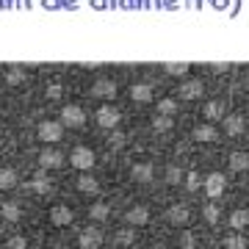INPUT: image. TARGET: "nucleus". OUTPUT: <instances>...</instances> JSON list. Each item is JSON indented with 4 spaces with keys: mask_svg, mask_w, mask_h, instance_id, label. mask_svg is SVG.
<instances>
[{
    "mask_svg": "<svg viewBox=\"0 0 249 249\" xmlns=\"http://www.w3.org/2000/svg\"><path fill=\"white\" fill-rule=\"evenodd\" d=\"M39 166H42V169H55V166H61V152H55L53 147L42 150L39 152Z\"/></svg>",
    "mask_w": 249,
    "mask_h": 249,
    "instance_id": "9",
    "label": "nucleus"
},
{
    "mask_svg": "<svg viewBox=\"0 0 249 249\" xmlns=\"http://www.w3.org/2000/svg\"><path fill=\"white\" fill-rule=\"evenodd\" d=\"M130 97H133L136 103H147V100H152V89L147 86V83H139V86L130 89Z\"/></svg>",
    "mask_w": 249,
    "mask_h": 249,
    "instance_id": "18",
    "label": "nucleus"
},
{
    "mask_svg": "<svg viewBox=\"0 0 249 249\" xmlns=\"http://www.w3.org/2000/svg\"><path fill=\"white\" fill-rule=\"evenodd\" d=\"M80 249H100V244H103V232L97 230V227H89V230L80 232Z\"/></svg>",
    "mask_w": 249,
    "mask_h": 249,
    "instance_id": "6",
    "label": "nucleus"
},
{
    "mask_svg": "<svg viewBox=\"0 0 249 249\" xmlns=\"http://www.w3.org/2000/svg\"><path fill=\"white\" fill-rule=\"evenodd\" d=\"M244 247H247L244 235H235V232H232V235H227V238H224V249H244Z\"/></svg>",
    "mask_w": 249,
    "mask_h": 249,
    "instance_id": "28",
    "label": "nucleus"
},
{
    "mask_svg": "<svg viewBox=\"0 0 249 249\" xmlns=\"http://www.w3.org/2000/svg\"><path fill=\"white\" fill-rule=\"evenodd\" d=\"M70 163L75 169H91V166H94V152H91L89 147H75V150L70 152Z\"/></svg>",
    "mask_w": 249,
    "mask_h": 249,
    "instance_id": "2",
    "label": "nucleus"
},
{
    "mask_svg": "<svg viewBox=\"0 0 249 249\" xmlns=\"http://www.w3.org/2000/svg\"><path fill=\"white\" fill-rule=\"evenodd\" d=\"M202 186H205V194L211 196V199H219L224 194V188H227V178L219 175V172H213V175H208L202 180Z\"/></svg>",
    "mask_w": 249,
    "mask_h": 249,
    "instance_id": "1",
    "label": "nucleus"
},
{
    "mask_svg": "<svg viewBox=\"0 0 249 249\" xmlns=\"http://www.w3.org/2000/svg\"><path fill=\"white\" fill-rule=\"evenodd\" d=\"M166 180L175 186V183H180V180H183V172H180L178 166H169V169H166Z\"/></svg>",
    "mask_w": 249,
    "mask_h": 249,
    "instance_id": "32",
    "label": "nucleus"
},
{
    "mask_svg": "<svg viewBox=\"0 0 249 249\" xmlns=\"http://www.w3.org/2000/svg\"><path fill=\"white\" fill-rule=\"evenodd\" d=\"M6 249H28V241L22 238V235H11V238L6 241Z\"/></svg>",
    "mask_w": 249,
    "mask_h": 249,
    "instance_id": "30",
    "label": "nucleus"
},
{
    "mask_svg": "<svg viewBox=\"0 0 249 249\" xmlns=\"http://www.w3.org/2000/svg\"><path fill=\"white\" fill-rule=\"evenodd\" d=\"M34 249H36V247H34Z\"/></svg>",
    "mask_w": 249,
    "mask_h": 249,
    "instance_id": "38",
    "label": "nucleus"
},
{
    "mask_svg": "<svg viewBox=\"0 0 249 249\" xmlns=\"http://www.w3.org/2000/svg\"><path fill=\"white\" fill-rule=\"evenodd\" d=\"M31 188H34V191H39V194H47V191H50V180H47L45 169L34 175V180H31Z\"/></svg>",
    "mask_w": 249,
    "mask_h": 249,
    "instance_id": "16",
    "label": "nucleus"
},
{
    "mask_svg": "<svg viewBox=\"0 0 249 249\" xmlns=\"http://www.w3.org/2000/svg\"><path fill=\"white\" fill-rule=\"evenodd\" d=\"M180 247L183 249H194V235H191V232H183V235H180Z\"/></svg>",
    "mask_w": 249,
    "mask_h": 249,
    "instance_id": "34",
    "label": "nucleus"
},
{
    "mask_svg": "<svg viewBox=\"0 0 249 249\" xmlns=\"http://www.w3.org/2000/svg\"><path fill=\"white\" fill-rule=\"evenodd\" d=\"M152 127H155L158 133H163V130H172V116H163V114H158L155 119H152Z\"/></svg>",
    "mask_w": 249,
    "mask_h": 249,
    "instance_id": "26",
    "label": "nucleus"
},
{
    "mask_svg": "<svg viewBox=\"0 0 249 249\" xmlns=\"http://www.w3.org/2000/svg\"><path fill=\"white\" fill-rule=\"evenodd\" d=\"M199 94H202V83L199 80H188V83L180 86V97L191 100V97H199Z\"/></svg>",
    "mask_w": 249,
    "mask_h": 249,
    "instance_id": "14",
    "label": "nucleus"
},
{
    "mask_svg": "<svg viewBox=\"0 0 249 249\" xmlns=\"http://www.w3.org/2000/svg\"><path fill=\"white\" fill-rule=\"evenodd\" d=\"M114 241L119 244V247H130V244L136 241V235H133V230H127V227H122V230H116Z\"/></svg>",
    "mask_w": 249,
    "mask_h": 249,
    "instance_id": "24",
    "label": "nucleus"
},
{
    "mask_svg": "<svg viewBox=\"0 0 249 249\" xmlns=\"http://www.w3.org/2000/svg\"><path fill=\"white\" fill-rule=\"evenodd\" d=\"M163 70L169 72V75H186V72H188V64H166Z\"/></svg>",
    "mask_w": 249,
    "mask_h": 249,
    "instance_id": "31",
    "label": "nucleus"
},
{
    "mask_svg": "<svg viewBox=\"0 0 249 249\" xmlns=\"http://www.w3.org/2000/svg\"><path fill=\"white\" fill-rule=\"evenodd\" d=\"M108 213H111V211H108V205H106V202H94V205L89 208V216L94 219V222H106Z\"/></svg>",
    "mask_w": 249,
    "mask_h": 249,
    "instance_id": "22",
    "label": "nucleus"
},
{
    "mask_svg": "<svg viewBox=\"0 0 249 249\" xmlns=\"http://www.w3.org/2000/svg\"><path fill=\"white\" fill-rule=\"evenodd\" d=\"M6 80H9V83H17V80H22V70H9Z\"/></svg>",
    "mask_w": 249,
    "mask_h": 249,
    "instance_id": "36",
    "label": "nucleus"
},
{
    "mask_svg": "<svg viewBox=\"0 0 249 249\" xmlns=\"http://www.w3.org/2000/svg\"><path fill=\"white\" fill-rule=\"evenodd\" d=\"M224 133L241 136L244 133V119H241V116H224Z\"/></svg>",
    "mask_w": 249,
    "mask_h": 249,
    "instance_id": "12",
    "label": "nucleus"
},
{
    "mask_svg": "<svg viewBox=\"0 0 249 249\" xmlns=\"http://www.w3.org/2000/svg\"><path fill=\"white\" fill-rule=\"evenodd\" d=\"M175 111H178V103H175L172 97H166V100H160V103H158V114H163V116H172Z\"/></svg>",
    "mask_w": 249,
    "mask_h": 249,
    "instance_id": "27",
    "label": "nucleus"
},
{
    "mask_svg": "<svg viewBox=\"0 0 249 249\" xmlns=\"http://www.w3.org/2000/svg\"><path fill=\"white\" fill-rule=\"evenodd\" d=\"M205 116H208V119H222L224 106L222 103H208V106H205Z\"/></svg>",
    "mask_w": 249,
    "mask_h": 249,
    "instance_id": "25",
    "label": "nucleus"
},
{
    "mask_svg": "<svg viewBox=\"0 0 249 249\" xmlns=\"http://www.w3.org/2000/svg\"><path fill=\"white\" fill-rule=\"evenodd\" d=\"M0 216H3L6 222H17L19 216H22V211H19V205H14V202H6L3 208H0Z\"/></svg>",
    "mask_w": 249,
    "mask_h": 249,
    "instance_id": "21",
    "label": "nucleus"
},
{
    "mask_svg": "<svg viewBox=\"0 0 249 249\" xmlns=\"http://www.w3.org/2000/svg\"><path fill=\"white\" fill-rule=\"evenodd\" d=\"M119 119H122V114H119L116 108H100L97 111V122H100V127H106V130H114L116 124H119Z\"/></svg>",
    "mask_w": 249,
    "mask_h": 249,
    "instance_id": "5",
    "label": "nucleus"
},
{
    "mask_svg": "<svg viewBox=\"0 0 249 249\" xmlns=\"http://www.w3.org/2000/svg\"><path fill=\"white\" fill-rule=\"evenodd\" d=\"M61 130H64V124L61 122H42L39 124V139L47 144H53L61 139Z\"/></svg>",
    "mask_w": 249,
    "mask_h": 249,
    "instance_id": "4",
    "label": "nucleus"
},
{
    "mask_svg": "<svg viewBox=\"0 0 249 249\" xmlns=\"http://www.w3.org/2000/svg\"><path fill=\"white\" fill-rule=\"evenodd\" d=\"M58 94H61V86H50L47 89V97H58Z\"/></svg>",
    "mask_w": 249,
    "mask_h": 249,
    "instance_id": "37",
    "label": "nucleus"
},
{
    "mask_svg": "<svg viewBox=\"0 0 249 249\" xmlns=\"http://www.w3.org/2000/svg\"><path fill=\"white\" fill-rule=\"evenodd\" d=\"M186 186L191 188V191L202 186V180H199V175H196V172H188V175H186Z\"/></svg>",
    "mask_w": 249,
    "mask_h": 249,
    "instance_id": "33",
    "label": "nucleus"
},
{
    "mask_svg": "<svg viewBox=\"0 0 249 249\" xmlns=\"http://www.w3.org/2000/svg\"><path fill=\"white\" fill-rule=\"evenodd\" d=\"M50 222L58 227H67V224H72V211L67 205H55V208H50Z\"/></svg>",
    "mask_w": 249,
    "mask_h": 249,
    "instance_id": "10",
    "label": "nucleus"
},
{
    "mask_svg": "<svg viewBox=\"0 0 249 249\" xmlns=\"http://www.w3.org/2000/svg\"><path fill=\"white\" fill-rule=\"evenodd\" d=\"M249 224V211H232L230 213V227L232 230H244Z\"/></svg>",
    "mask_w": 249,
    "mask_h": 249,
    "instance_id": "19",
    "label": "nucleus"
},
{
    "mask_svg": "<svg viewBox=\"0 0 249 249\" xmlns=\"http://www.w3.org/2000/svg\"><path fill=\"white\" fill-rule=\"evenodd\" d=\"M202 216H205V222L216 224V222H219V208H216L213 202H208V205L202 208Z\"/></svg>",
    "mask_w": 249,
    "mask_h": 249,
    "instance_id": "29",
    "label": "nucleus"
},
{
    "mask_svg": "<svg viewBox=\"0 0 249 249\" xmlns=\"http://www.w3.org/2000/svg\"><path fill=\"white\" fill-rule=\"evenodd\" d=\"M124 222L133 224V227H142V224L150 222V211H147L144 205H136V208H130V211L124 213Z\"/></svg>",
    "mask_w": 249,
    "mask_h": 249,
    "instance_id": "7",
    "label": "nucleus"
},
{
    "mask_svg": "<svg viewBox=\"0 0 249 249\" xmlns=\"http://www.w3.org/2000/svg\"><path fill=\"white\" fill-rule=\"evenodd\" d=\"M14 186H17V172L0 169V188H14Z\"/></svg>",
    "mask_w": 249,
    "mask_h": 249,
    "instance_id": "23",
    "label": "nucleus"
},
{
    "mask_svg": "<svg viewBox=\"0 0 249 249\" xmlns=\"http://www.w3.org/2000/svg\"><path fill=\"white\" fill-rule=\"evenodd\" d=\"M230 169L232 172H247L249 169V155L247 152H232L230 155Z\"/></svg>",
    "mask_w": 249,
    "mask_h": 249,
    "instance_id": "15",
    "label": "nucleus"
},
{
    "mask_svg": "<svg viewBox=\"0 0 249 249\" xmlns=\"http://www.w3.org/2000/svg\"><path fill=\"white\" fill-rule=\"evenodd\" d=\"M78 188L83 191V194H97V191H100V183H97V178L83 175V178H78Z\"/></svg>",
    "mask_w": 249,
    "mask_h": 249,
    "instance_id": "17",
    "label": "nucleus"
},
{
    "mask_svg": "<svg viewBox=\"0 0 249 249\" xmlns=\"http://www.w3.org/2000/svg\"><path fill=\"white\" fill-rule=\"evenodd\" d=\"M166 222L175 224V227H186L188 224V208L186 205H175V208H169V211H166Z\"/></svg>",
    "mask_w": 249,
    "mask_h": 249,
    "instance_id": "8",
    "label": "nucleus"
},
{
    "mask_svg": "<svg viewBox=\"0 0 249 249\" xmlns=\"http://www.w3.org/2000/svg\"><path fill=\"white\" fill-rule=\"evenodd\" d=\"M216 139V130L211 127V124H199V127H194V142H213Z\"/></svg>",
    "mask_w": 249,
    "mask_h": 249,
    "instance_id": "20",
    "label": "nucleus"
},
{
    "mask_svg": "<svg viewBox=\"0 0 249 249\" xmlns=\"http://www.w3.org/2000/svg\"><path fill=\"white\" fill-rule=\"evenodd\" d=\"M91 94H94V97H114L116 86L111 83V80H97V83H94V89H91Z\"/></svg>",
    "mask_w": 249,
    "mask_h": 249,
    "instance_id": "13",
    "label": "nucleus"
},
{
    "mask_svg": "<svg viewBox=\"0 0 249 249\" xmlns=\"http://www.w3.org/2000/svg\"><path fill=\"white\" fill-rule=\"evenodd\" d=\"M130 178L139 180V183H150L152 180V166L150 163H136L133 169H130Z\"/></svg>",
    "mask_w": 249,
    "mask_h": 249,
    "instance_id": "11",
    "label": "nucleus"
},
{
    "mask_svg": "<svg viewBox=\"0 0 249 249\" xmlns=\"http://www.w3.org/2000/svg\"><path fill=\"white\" fill-rule=\"evenodd\" d=\"M83 122H86V114H83L78 106H67L61 111V124L64 127H80Z\"/></svg>",
    "mask_w": 249,
    "mask_h": 249,
    "instance_id": "3",
    "label": "nucleus"
},
{
    "mask_svg": "<svg viewBox=\"0 0 249 249\" xmlns=\"http://www.w3.org/2000/svg\"><path fill=\"white\" fill-rule=\"evenodd\" d=\"M108 144H111L114 150H119V147L124 144V136H122V133H111V139H108Z\"/></svg>",
    "mask_w": 249,
    "mask_h": 249,
    "instance_id": "35",
    "label": "nucleus"
}]
</instances>
